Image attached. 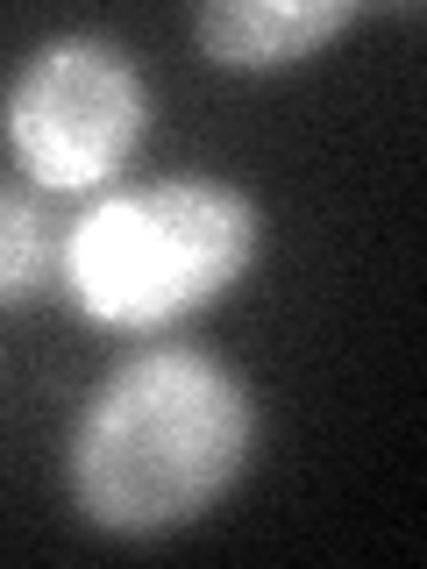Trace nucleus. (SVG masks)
Masks as SVG:
<instances>
[{
  "instance_id": "f257e3e1",
  "label": "nucleus",
  "mask_w": 427,
  "mask_h": 569,
  "mask_svg": "<svg viewBox=\"0 0 427 569\" xmlns=\"http://www.w3.org/2000/svg\"><path fill=\"white\" fill-rule=\"evenodd\" d=\"M249 456L257 399L242 370L192 342H150L86 391L64 441V485L100 533L150 541L236 491Z\"/></svg>"
},
{
  "instance_id": "f03ea898",
  "label": "nucleus",
  "mask_w": 427,
  "mask_h": 569,
  "mask_svg": "<svg viewBox=\"0 0 427 569\" xmlns=\"http://www.w3.org/2000/svg\"><path fill=\"white\" fill-rule=\"evenodd\" d=\"M264 249V213L242 186L171 171L107 186L64 228L58 292L107 335H165L228 299Z\"/></svg>"
},
{
  "instance_id": "7ed1b4c3",
  "label": "nucleus",
  "mask_w": 427,
  "mask_h": 569,
  "mask_svg": "<svg viewBox=\"0 0 427 569\" xmlns=\"http://www.w3.org/2000/svg\"><path fill=\"white\" fill-rule=\"evenodd\" d=\"M0 136L36 192H107L150 136V79L115 36H43L0 93Z\"/></svg>"
},
{
  "instance_id": "20e7f679",
  "label": "nucleus",
  "mask_w": 427,
  "mask_h": 569,
  "mask_svg": "<svg viewBox=\"0 0 427 569\" xmlns=\"http://www.w3.org/2000/svg\"><path fill=\"white\" fill-rule=\"evenodd\" d=\"M356 22V0H207L192 14V36L221 71H285L320 58Z\"/></svg>"
},
{
  "instance_id": "39448f33",
  "label": "nucleus",
  "mask_w": 427,
  "mask_h": 569,
  "mask_svg": "<svg viewBox=\"0 0 427 569\" xmlns=\"http://www.w3.org/2000/svg\"><path fill=\"white\" fill-rule=\"evenodd\" d=\"M64 263V221L43 207L36 186L0 178V307H29V299L58 292Z\"/></svg>"
}]
</instances>
